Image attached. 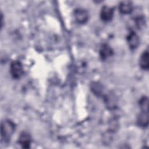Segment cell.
Segmentation results:
<instances>
[{
	"mask_svg": "<svg viewBox=\"0 0 149 149\" xmlns=\"http://www.w3.org/2000/svg\"><path fill=\"white\" fill-rule=\"evenodd\" d=\"M139 65L141 68L145 70H148L149 69V53L148 50L144 51L141 55Z\"/></svg>",
	"mask_w": 149,
	"mask_h": 149,
	"instance_id": "obj_10",
	"label": "cell"
},
{
	"mask_svg": "<svg viewBox=\"0 0 149 149\" xmlns=\"http://www.w3.org/2000/svg\"><path fill=\"white\" fill-rule=\"evenodd\" d=\"M10 72L13 78L20 79L23 74V67L19 61H13L10 65Z\"/></svg>",
	"mask_w": 149,
	"mask_h": 149,
	"instance_id": "obj_2",
	"label": "cell"
},
{
	"mask_svg": "<svg viewBox=\"0 0 149 149\" xmlns=\"http://www.w3.org/2000/svg\"><path fill=\"white\" fill-rule=\"evenodd\" d=\"M104 102L107 107L113 109L116 106V98L113 94L109 93L104 96Z\"/></svg>",
	"mask_w": 149,
	"mask_h": 149,
	"instance_id": "obj_11",
	"label": "cell"
},
{
	"mask_svg": "<svg viewBox=\"0 0 149 149\" xmlns=\"http://www.w3.org/2000/svg\"><path fill=\"white\" fill-rule=\"evenodd\" d=\"M139 105L141 111L148 112V100L147 97H143L139 101Z\"/></svg>",
	"mask_w": 149,
	"mask_h": 149,
	"instance_id": "obj_13",
	"label": "cell"
},
{
	"mask_svg": "<svg viewBox=\"0 0 149 149\" xmlns=\"http://www.w3.org/2000/svg\"><path fill=\"white\" fill-rule=\"evenodd\" d=\"M119 12L123 15L130 14L133 10L132 2L129 1H124L120 3L119 6Z\"/></svg>",
	"mask_w": 149,
	"mask_h": 149,
	"instance_id": "obj_9",
	"label": "cell"
},
{
	"mask_svg": "<svg viewBox=\"0 0 149 149\" xmlns=\"http://www.w3.org/2000/svg\"><path fill=\"white\" fill-rule=\"evenodd\" d=\"M18 143L23 148H30L31 143V136L27 132L21 133L18 139Z\"/></svg>",
	"mask_w": 149,
	"mask_h": 149,
	"instance_id": "obj_6",
	"label": "cell"
},
{
	"mask_svg": "<svg viewBox=\"0 0 149 149\" xmlns=\"http://www.w3.org/2000/svg\"><path fill=\"white\" fill-rule=\"evenodd\" d=\"M15 125L9 119H5L1 122V141L4 143H8L12 134L15 132Z\"/></svg>",
	"mask_w": 149,
	"mask_h": 149,
	"instance_id": "obj_1",
	"label": "cell"
},
{
	"mask_svg": "<svg viewBox=\"0 0 149 149\" xmlns=\"http://www.w3.org/2000/svg\"><path fill=\"white\" fill-rule=\"evenodd\" d=\"M90 88L93 93L97 96H100L103 92L102 86L98 82H93L91 84Z\"/></svg>",
	"mask_w": 149,
	"mask_h": 149,
	"instance_id": "obj_12",
	"label": "cell"
},
{
	"mask_svg": "<svg viewBox=\"0 0 149 149\" xmlns=\"http://www.w3.org/2000/svg\"><path fill=\"white\" fill-rule=\"evenodd\" d=\"M113 9L108 6H104L100 12V17L104 22L110 21L113 16Z\"/></svg>",
	"mask_w": 149,
	"mask_h": 149,
	"instance_id": "obj_5",
	"label": "cell"
},
{
	"mask_svg": "<svg viewBox=\"0 0 149 149\" xmlns=\"http://www.w3.org/2000/svg\"><path fill=\"white\" fill-rule=\"evenodd\" d=\"M99 54L102 60H106L112 56L113 51L109 45L104 44L100 47Z\"/></svg>",
	"mask_w": 149,
	"mask_h": 149,
	"instance_id": "obj_7",
	"label": "cell"
},
{
	"mask_svg": "<svg viewBox=\"0 0 149 149\" xmlns=\"http://www.w3.org/2000/svg\"><path fill=\"white\" fill-rule=\"evenodd\" d=\"M148 112L141 111L138 115L137 118V124L139 126L145 128L148 125Z\"/></svg>",
	"mask_w": 149,
	"mask_h": 149,
	"instance_id": "obj_8",
	"label": "cell"
},
{
	"mask_svg": "<svg viewBox=\"0 0 149 149\" xmlns=\"http://www.w3.org/2000/svg\"><path fill=\"white\" fill-rule=\"evenodd\" d=\"M74 17L78 24H83L88 21V13L84 9L77 8L74 10Z\"/></svg>",
	"mask_w": 149,
	"mask_h": 149,
	"instance_id": "obj_3",
	"label": "cell"
},
{
	"mask_svg": "<svg viewBox=\"0 0 149 149\" xmlns=\"http://www.w3.org/2000/svg\"><path fill=\"white\" fill-rule=\"evenodd\" d=\"M126 41L130 49L132 50L136 49L140 44L139 37L134 31L129 32L126 37Z\"/></svg>",
	"mask_w": 149,
	"mask_h": 149,
	"instance_id": "obj_4",
	"label": "cell"
}]
</instances>
